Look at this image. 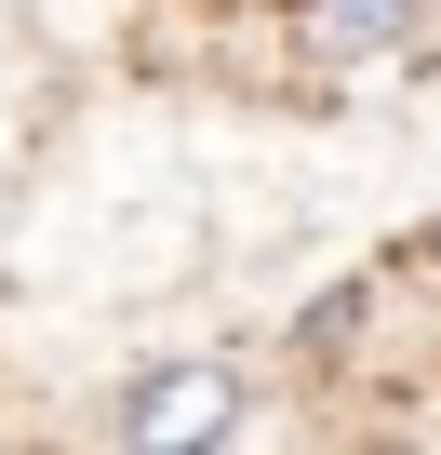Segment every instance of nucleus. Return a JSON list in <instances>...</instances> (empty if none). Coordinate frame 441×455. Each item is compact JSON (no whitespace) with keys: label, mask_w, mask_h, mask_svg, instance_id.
<instances>
[{"label":"nucleus","mask_w":441,"mask_h":455,"mask_svg":"<svg viewBox=\"0 0 441 455\" xmlns=\"http://www.w3.org/2000/svg\"><path fill=\"white\" fill-rule=\"evenodd\" d=\"M428 28V0H295V54L308 68H388Z\"/></svg>","instance_id":"nucleus-2"},{"label":"nucleus","mask_w":441,"mask_h":455,"mask_svg":"<svg viewBox=\"0 0 441 455\" xmlns=\"http://www.w3.org/2000/svg\"><path fill=\"white\" fill-rule=\"evenodd\" d=\"M107 428H121L134 455H214V442L255 428V375H241V362H147Z\"/></svg>","instance_id":"nucleus-1"}]
</instances>
